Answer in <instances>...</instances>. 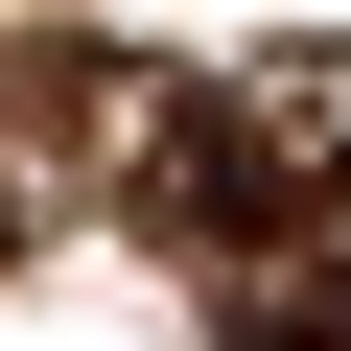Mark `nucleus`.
<instances>
[{
	"mask_svg": "<svg viewBox=\"0 0 351 351\" xmlns=\"http://www.w3.org/2000/svg\"><path fill=\"white\" fill-rule=\"evenodd\" d=\"M94 141L188 258H281V234L351 211V71L328 47H281V71H94Z\"/></svg>",
	"mask_w": 351,
	"mask_h": 351,
	"instance_id": "nucleus-1",
	"label": "nucleus"
},
{
	"mask_svg": "<svg viewBox=\"0 0 351 351\" xmlns=\"http://www.w3.org/2000/svg\"><path fill=\"white\" fill-rule=\"evenodd\" d=\"M281 351H351V234L304 258V304H281Z\"/></svg>",
	"mask_w": 351,
	"mask_h": 351,
	"instance_id": "nucleus-2",
	"label": "nucleus"
},
{
	"mask_svg": "<svg viewBox=\"0 0 351 351\" xmlns=\"http://www.w3.org/2000/svg\"><path fill=\"white\" fill-rule=\"evenodd\" d=\"M0 258H24V211H0Z\"/></svg>",
	"mask_w": 351,
	"mask_h": 351,
	"instance_id": "nucleus-3",
	"label": "nucleus"
}]
</instances>
